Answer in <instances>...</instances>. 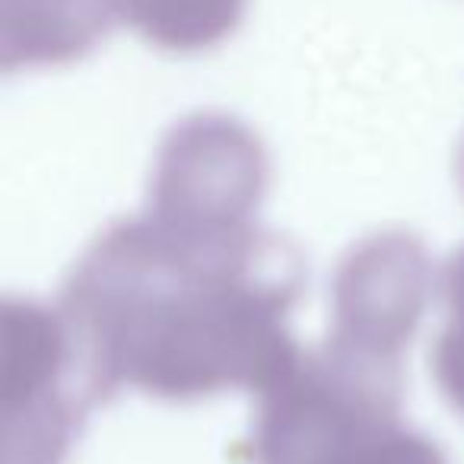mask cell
Returning a JSON list of instances; mask_svg holds the SVG:
<instances>
[{
	"label": "cell",
	"instance_id": "cell-1",
	"mask_svg": "<svg viewBox=\"0 0 464 464\" xmlns=\"http://www.w3.org/2000/svg\"><path fill=\"white\" fill-rule=\"evenodd\" d=\"M299 290V258L258 226L204 236L143 217L92 242L58 309L102 398L128 385L194 401L261 392L296 360Z\"/></svg>",
	"mask_w": 464,
	"mask_h": 464
},
{
	"label": "cell",
	"instance_id": "cell-2",
	"mask_svg": "<svg viewBox=\"0 0 464 464\" xmlns=\"http://www.w3.org/2000/svg\"><path fill=\"white\" fill-rule=\"evenodd\" d=\"M404 375L398 360L328 341L258 392V464H366L398 432Z\"/></svg>",
	"mask_w": 464,
	"mask_h": 464
},
{
	"label": "cell",
	"instance_id": "cell-3",
	"mask_svg": "<svg viewBox=\"0 0 464 464\" xmlns=\"http://www.w3.org/2000/svg\"><path fill=\"white\" fill-rule=\"evenodd\" d=\"M0 398L4 464H61L96 382L64 312L7 299L0 315Z\"/></svg>",
	"mask_w": 464,
	"mask_h": 464
},
{
	"label": "cell",
	"instance_id": "cell-4",
	"mask_svg": "<svg viewBox=\"0 0 464 464\" xmlns=\"http://www.w3.org/2000/svg\"><path fill=\"white\" fill-rule=\"evenodd\" d=\"M265 188L267 160L255 134L226 118H194L162 147L147 217L181 232H239L252 226Z\"/></svg>",
	"mask_w": 464,
	"mask_h": 464
},
{
	"label": "cell",
	"instance_id": "cell-5",
	"mask_svg": "<svg viewBox=\"0 0 464 464\" xmlns=\"http://www.w3.org/2000/svg\"><path fill=\"white\" fill-rule=\"evenodd\" d=\"M432 284V261L411 232L369 236L337 267L331 341L401 362L426 315Z\"/></svg>",
	"mask_w": 464,
	"mask_h": 464
},
{
	"label": "cell",
	"instance_id": "cell-6",
	"mask_svg": "<svg viewBox=\"0 0 464 464\" xmlns=\"http://www.w3.org/2000/svg\"><path fill=\"white\" fill-rule=\"evenodd\" d=\"M445 328L432 347V375L455 411L464 413V248H458L442 271Z\"/></svg>",
	"mask_w": 464,
	"mask_h": 464
},
{
	"label": "cell",
	"instance_id": "cell-7",
	"mask_svg": "<svg viewBox=\"0 0 464 464\" xmlns=\"http://www.w3.org/2000/svg\"><path fill=\"white\" fill-rule=\"evenodd\" d=\"M366 464H449V461H445V455L426 436L398 430L392 439L382 442V449Z\"/></svg>",
	"mask_w": 464,
	"mask_h": 464
},
{
	"label": "cell",
	"instance_id": "cell-8",
	"mask_svg": "<svg viewBox=\"0 0 464 464\" xmlns=\"http://www.w3.org/2000/svg\"><path fill=\"white\" fill-rule=\"evenodd\" d=\"M461 181H464V153H461Z\"/></svg>",
	"mask_w": 464,
	"mask_h": 464
}]
</instances>
